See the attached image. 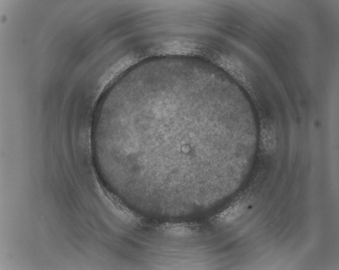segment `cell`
Segmentation results:
<instances>
[{
  "label": "cell",
  "mask_w": 339,
  "mask_h": 270,
  "mask_svg": "<svg viewBox=\"0 0 339 270\" xmlns=\"http://www.w3.org/2000/svg\"><path fill=\"white\" fill-rule=\"evenodd\" d=\"M244 207V204H234L220 213L218 217V221L224 223L231 222L242 213Z\"/></svg>",
  "instance_id": "obj_1"
}]
</instances>
